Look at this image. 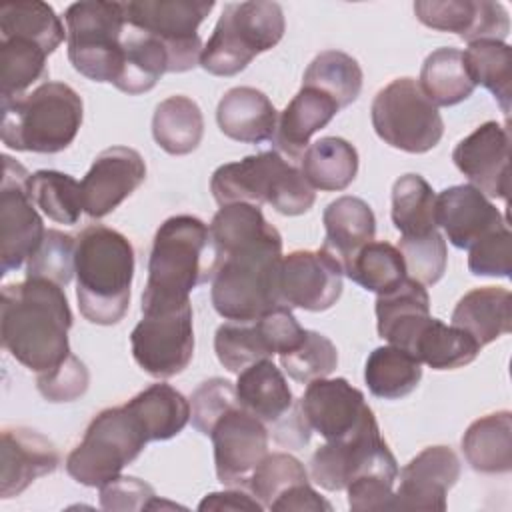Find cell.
Instances as JSON below:
<instances>
[{"mask_svg":"<svg viewBox=\"0 0 512 512\" xmlns=\"http://www.w3.org/2000/svg\"><path fill=\"white\" fill-rule=\"evenodd\" d=\"M268 510H276V512H302V510H310V512H332V504L328 500H324L312 486L310 482H302V484H294L290 486L284 494H280Z\"/></svg>","mask_w":512,"mask_h":512,"instance_id":"obj_55","label":"cell"},{"mask_svg":"<svg viewBox=\"0 0 512 512\" xmlns=\"http://www.w3.org/2000/svg\"><path fill=\"white\" fill-rule=\"evenodd\" d=\"M210 190L220 206L248 202L270 204L284 216H298L312 208L316 194L302 172L276 150L246 156L214 170Z\"/></svg>","mask_w":512,"mask_h":512,"instance_id":"obj_6","label":"cell"},{"mask_svg":"<svg viewBox=\"0 0 512 512\" xmlns=\"http://www.w3.org/2000/svg\"><path fill=\"white\" fill-rule=\"evenodd\" d=\"M214 252L210 298L226 320L250 322L282 306L278 272L282 236L260 206L234 202L220 206L210 226Z\"/></svg>","mask_w":512,"mask_h":512,"instance_id":"obj_1","label":"cell"},{"mask_svg":"<svg viewBox=\"0 0 512 512\" xmlns=\"http://www.w3.org/2000/svg\"><path fill=\"white\" fill-rule=\"evenodd\" d=\"M50 54L26 38H0V96L2 104L26 96L38 80L48 78L46 58Z\"/></svg>","mask_w":512,"mask_h":512,"instance_id":"obj_41","label":"cell"},{"mask_svg":"<svg viewBox=\"0 0 512 512\" xmlns=\"http://www.w3.org/2000/svg\"><path fill=\"white\" fill-rule=\"evenodd\" d=\"M136 364L154 378L184 372L194 356V322L190 302L170 310L144 312L130 334Z\"/></svg>","mask_w":512,"mask_h":512,"instance_id":"obj_13","label":"cell"},{"mask_svg":"<svg viewBox=\"0 0 512 512\" xmlns=\"http://www.w3.org/2000/svg\"><path fill=\"white\" fill-rule=\"evenodd\" d=\"M234 388L238 404L272 428L298 408L282 370L270 358L244 368Z\"/></svg>","mask_w":512,"mask_h":512,"instance_id":"obj_28","label":"cell"},{"mask_svg":"<svg viewBox=\"0 0 512 512\" xmlns=\"http://www.w3.org/2000/svg\"><path fill=\"white\" fill-rule=\"evenodd\" d=\"M152 136L156 144L172 156L194 152L204 136L200 106L182 94L162 100L152 116Z\"/></svg>","mask_w":512,"mask_h":512,"instance_id":"obj_36","label":"cell"},{"mask_svg":"<svg viewBox=\"0 0 512 512\" xmlns=\"http://www.w3.org/2000/svg\"><path fill=\"white\" fill-rule=\"evenodd\" d=\"M300 172L314 190H346L358 174L356 148L338 136H324L310 144L300 158Z\"/></svg>","mask_w":512,"mask_h":512,"instance_id":"obj_34","label":"cell"},{"mask_svg":"<svg viewBox=\"0 0 512 512\" xmlns=\"http://www.w3.org/2000/svg\"><path fill=\"white\" fill-rule=\"evenodd\" d=\"M140 424L124 406L104 408L88 424L84 438L66 458V472L82 486L100 488L120 476L146 446Z\"/></svg>","mask_w":512,"mask_h":512,"instance_id":"obj_9","label":"cell"},{"mask_svg":"<svg viewBox=\"0 0 512 512\" xmlns=\"http://www.w3.org/2000/svg\"><path fill=\"white\" fill-rule=\"evenodd\" d=\"M216 476L224 486H246L268 454V430L260 418L240 404L228 408L212 426Z\"/></svg>","mask_w":512,"mask_h":512,"instance_id":"obj_15","label":"cell"},{"mask_svg":"<svg viewBox=\"0 0 512 512\" xmlns=\"http://www.w3.org/2000/svg\"><path fill=\"white\" fill-rule=\"evenodd\" d=\"M84 106L64 82H44L30 94L2 104V142L20 152L56 154L66 150L80 126Z\"/></svg>","mask_w":512,"mask_h":512,"instance_id":"obj_5","label":"cell"},{"mask_svg":"<svg viewBox=\"0 0 512 512\" xmlns=\"http://www.w3.org/2000/svg\"><path fill=\"white\" fill-rule=\"evenodd\" d=\"M416 18L440 32H454L462 40H500L510 32V18L500 2L490 0H418Z\"/></svg>","mask_w":512,"mask_h":512,"instance_id":"obj_22","label":"cell"},{"mask_svg":"<svg viewBox=\"0 0 512 512\" xmlns=\"http://www.w3.org/2000/svg\"><path fill=\"white\" fill-rule=\"evenodd\" d=\"M322 222L326 238L320 248L334 256L342 270L376 236L374 212L356 196H340L330 202L322 214Z\"/></svg>","mask_w":512,"mask_h":512,"instance_id":"obj_29","label":"cell"},{"mask_svg":"<svg viewBox=\"0 0 512 512\" xmlns=\"http://www.w3.org/2000/svg\"><path fill=\"white\" fill-rule=\"evenodd\" d=\"M90 374L86 364L76 358L72 352L52 370L38 374L36 386L38 392L48 402H72L88 390Z\"/></svg>","mask_w":512,"mask_h":512,"instance_id":"obj_52","label":"cell"},{"mask_svg":"<svg viewBox=\"0 0 512 512\" xmlns=\"http://www.w3.org/2000/svg\"><path fill=\"white\" fill-rule=\"evenodd\" d=\"M456 168L490 198L510 192V130L508 124L488 120L460 140L452 152Z\"/></svg>","mask_w":512,"mask_h":512,"instance_id":"obj_19","label":"cell"},{"mask_svg":"<svg viewBox=\"0 0 512 512\" xmlns=\"http://www.w3.org/2000/svg\"><path fill=\"white\" fill-rule=\"evenodd\" d=\"M72 312L62 286L26 278L6 284L0 298L2 346L28 370L42 374L68 354Z\"/></svg>","mask_w":512,"mask_h":512,"instance_id":"obj_2","label":"cell"},{"mask_svg":"<svg viewBox=\"0 0 512 512\" xmlns=\"http://www.w3.org/2000/svg\"><path fill=\"white\" fill-rule=\"evenodd\" d=\"M392 224L402 238H416L434 232L436 194L420 174H404L392 186Z\"/></svg>","mask_w":512,"mask_h":512,"instance_id":"obj_40","label":"cell"},{"mask_svg":"<svg viewBox=\"0 0 512 512\" xmlns=\"http://www.w3.org/2000/svg\"><path fill=\"white\" fill-rule=\"evenodd\" d=\"M392 510H446V494L460 478V460L448 446H428L400 472Z\"/></svg>","mask_w":512,"mask_h":512,"instance_id":"obj_21","label":"cell"},{"mask_svg":"<svg viewBox=\"0 0 512 512\" xmlns=\"http://www.w3.org/2000/svg\"><path fill=\"white\" fill-rule=\"evenodd\" d=\"M74 254L76 240L70 234L50 228L26 262V278H42L58 286H66L76 272Z\"/></svg>","mask_w":512,"mask_h":512,"instance_id":"obj_48","label":"cell"},{"mask_svg":"<svg viewBox=\"0 0 512 512\" xmlns=\"http://www.w3.org/2000/svg\"><path fill=\"white\" fill-rule=\"evenodd\" d=\"M156 498L154 488L134 476H118L100 486V506L104 510H152Z\"/></svg>","mask_w":512,"mask_h":512,"instance_id":"obj_54","label":"cell"},{"mask_svg":"<svg viewBox=\"0 0 512 512\" xmlns=\"http://www.w3.org/2000/svg\"><path fill=\"white\" fill-rule=\"evenodd\" d=\"M408 352L432 370H454L474 362L480 346L462 328L448 326L430 316L416 334Z\"/></svg>","mask_w":512,"mask_h":512,"instance_id":"obj_35","label":"cell"},{"mask_svg":"<svg viewBox=\"0 0 512 512\" xmlns=\"http://www.w3.org/2000/svg\"><path fill=\"white\" fill-rule=\"evenodd\" d=\"M124 408L140 424L146 440H168L190 420V402L170 384H152L138 392Z\"/></svg>","mask_w":512,"mask_h":512,"instance_id":"obj_33","label":"cell"},{"mask_svg":"<svg viewBox=\"0 0 512 512\" xmlns=\"http://www.w3.org/2000/svg\"><path fill=\"white\" fill-rule=\"evenodd\" d=\"M342 266L326 250H294L282 256L278 294L286 308L322 312L342 294Z\"/></svg>","mask_w":512,"mask_h":512,"instance_id":"obj_17","label":"cell"},{"mask_svg":"<svg viewBox=\"0 0 512 512\" xmlns=\"http://www.w3.org/2000/svg\"><path fill=\"white\" fill-rule=\"evenodd\" d=\"M216 122L224 136L236 142L260 144L274 138L278 112L264 92L252 86H236L220 98Z\"/></svg>","mask_w":512,"mask_h":512,"instance_id":"obj_26","label":"cell"},{"mask_svg":"<svg viewBox=\"0 0 512 512\" xmlns=\"http://www.w3.org/2000/svg\"><path fill=\"white\" fill-rule=\"evenodd\" d=\"M430 318V298L426 288L406 276L398 286L376 298L378 336L392 346L410 350L416 334Z\"/></svg>","mask_w":512,"mask_h":512,"instance_id":"obj_25","label":"cell"},{"mask_svg":"<svg viewBox=\"0 0 512 512\" xmlns=\"http://www.w3.org/2000/svg\"><path fill=\"white\" fill-rule=\"evenodd\" d=\"M208 226L190 214L164 220L152 242L142 314L190 302V292L212 278L214 252Z\"/></svg>","mask_w":512,"mask_h":512,"instance_id":"obj_3","label":"cell"},{"mask_svg":"<svg viewBox=\"0 0 512 512\" xmlns=\"http://www.w3.org/2000/svg\"><path fill=\"white\" fill-rule=\"evenodd\" d=\"M166 72H170L166 46L156 36L126 24L122 36V66L114 86L130 96L144 94L152 90Z\"/></svg>","mask_w":512,"mask_h":512,"instance_id":"obj_32","label":"cell"},{"mask_svg":"<svg viewBox=\"0 0 512 512\" xmlns=\"http://www.w3.org/2000/svg\"><path fill=\"white\" fill-rule=\"evenodd\" d=\"M452 326L468 332L478 346H486L512 330V294L502 286L474 288L464 294L454 312Z\"/></svg>","mask_w":512,"mask_h":512,"instance_id":"obj_30","label":"cell"},{"mask_svg":"<svg viewBox=\"0 0 512 512\" xmlns=\"http://www.w3.org/2000/svg\"><path fill=\"white\" fill-rule=\"evenodd\" d=\"M280 364L292 380L308 384L316 378H326L336 370L338 350L324 334L306 330L296 348L280 354Z\"/></svg>","mask_w":512,"mask_h":512,"instance_id":"obj_46","label":"cell"},{"mask_svg":"<svg viewBox=\"0 0 512 512\" xmlns=\"http://www.w3.org/2000/svg\"><path fill=\"white\" fill-rule=\"evenodd\" d=\"M420 90L438 106H456L472 96V82L464 56L456 48H438L430 52L420 70Z\"/></svg>","mask_w":512,"mask_h":512,"instance_id":"obj_37","label":"cell"},{"mask_svg":"<svg viewBox=\"0 0 512 512\" xmlns=\"http://www.w3.org/2000/svg\"><path fill=\"white\" fill-rule=\"evenodd\" d=\"M64 22L68 58L74 70L94 82L114 84L122 66L124 2H74L66 8Z\"/></svg>","mask_w":512,"mask_h":512,"instance_id":"obj_8","label":"cell"},{"mask_svg":"<svg viewBox=\"0 0 512 512\" xmlns=\"http://www.w3.org/2000/svg\"><path fill=\"white\" fill-rule=\"evenodd\" d=\"M344 274L368 292H388L408 274L406 264L396 246L390 242H368L346 266Z\"/></svg>","mask_w":512,"mask_h":512,"instance_id":"obj_45","label":"cell"},{"mask_svg":"<svg viewBox=\"0 0 512 512\" xmlns=\"http://www.w3.org/2000/svg\"><path fill=\"white\" fill-rule=\"evenodd\" d=\"M462 56L472 82L490 90L508 116L512 106V48L500 40H476L468 44Z\"/></svg>","mask_w":512,"mask_h":512,"instance_id":"obj_42","label":"cell"},{"mask_svg":"<svg viewBox=\"0 0 512 512\" xmlns=\"http://www.w3.org/2000/svg\"><path fill=\"white\" fill-rule=\"evenodd\" d=\"M0 184V274L18 270L44 240L46 228L28 194V170L10 156H2Z\"/></svg>","mask_w":512,"mask_h":512,"instance_id":"obj_14","label":"cell"},{"mask_svg":"<svg viewBox=\"0 0 512 512\" xmlns=\"http://www.w3.org/2000/svg\"><path fill=\"white\" fill-rule=\"evenodd\" d=\"M26 38L52 54L66 38L54 8L42 0H20L0 8V38Z\"/></svg>","mask_w":512,"mask_h":512,"instance_id":"obj_39","label":"cell"},{"mask_svg":"<svg viewBox=\"0 0 512 512\" xmlns=\"http://www.w3.org/2000/svg\"><path fill=\"white\" fill-rule=\"evenodd\" d=\"M370 116L380 140L410 154L432 150L444 134L438 108L408 76L392 80L374 96Z\"/></svg>","mask_w":512,"mask_h":512,"instance_id":"obj_10","label":"cell"},{"mask_svg":"<svg viewBox=\"0 0 512 512\" xmlns=\"http://www.w3.org/2000/svg\"><path fill=\"white\" fill-rule=\"evenodd\" d=\"M302 482H308V472L304 464L292 454L274 452L262 458L246 486L264 508H270V504L280 494H284L290 486Z\"/></svg>","mask_w":512,"mask_h":512,"instance_id":"obj_47","label":"cell"},{"mask_svg":"<svg viewBox=\"0 0 512 512\" xmlns=\"http://www.w3.org/2000/svg\"><path fill=\"white\" fill-rule=\"evenodd\" d=\"M338 110V104L330 96L316 88L302 86L278 118L272 138L278 154L282 152L288 160H300L310 146V138L330 124Z\"/></svg>","mask_w":512,"mask_h":512,"instance_id":"obj_27","label":"cell"},{"mask_svg":"<svg viewBox=\"0 0 512 512\" xmlns=\"http://www.w3.org/2000/svg\"><path fill=\"white\" fill-rule=\"evenodd\" d=\"M400 470H368L346 484L348 506L354 512L392 510L394 482Z\"/></svg>","mask_w":512,"mask_h":512,"instance_id":"obj_51","label":"cell"},{"mask_svg":"<svg viewBox=\"0 0 512 512\" xmlns=\"http://www.w3.org/2000/svg\"><path fill=\"white\" fill-rule=\"evenodd\" d=\"M302 86L316 88L330 96L338 108H346L360 96L362 68L346 52L324 50L308 64Z\"/></svg>","mask_w":512,"mask_h":512,"instance_id":"obj_43","label":"cell"},{"mask_svg":"<svg viewBox=\"0 0 512 512\" xmlns=\"http://www.w3.org/2000/svg\"><path fill=\"white\" fill-rule=\"evenodd\" d=\"M300 410L310 426L326 442L344 440L376 420L364 394L346 378H316L308 382Z\"/></svg>","mask_w":512,"mask_h":512,"instance_id":"obj_18","label":"cell"},{"mask_svg":"<svg viewBox=\"0 0 512 512\" xmlns=\"http://www.w3.org/2000/svg\"><path fill=\"white\" fill-rule=\"evenodd\" d=\"M212 8V0L124 2L126 24L156 36L166 46L170 56V72H186L200 64L204 46L196 30Z\"/></svg>","mask_w":512,"mask_h":512,"instance_id":"obj_11","label":"cell"},{"mask_svg":"<svg viewBox=\"0 0 512 512\" xmlns=\"http://www.w3.org/2000/svg\"><path fill=\"white\" fill-rule=\"evenodd\" d=\"M238 404L236 388L230 380L210 378L204 380L190 398L192 426L204 436L210 434L214 422L232 406Z\"/></svg>","mask_w":512,"mask_h":512,"instance_id":"obj_50","label":"cell"},{"mask_svg":"<svg viewBox=\"0 0 512 512\" xmlns=\"http://www.w3.org/2000/svg\"><path fill=\"white\" fill-rule=\"evenodd\" d=\"M74 268L80 314L92 324H118L130 306L134 278L130 240L118 230L92 224L76 238Z\"/></svg>","mask_w":512,"mask_h":512,"instance_id":"obj_4","label":"cell"},{"mask_svg":"<svg viewBox=\"0 0 512 512\" xmlns=\"http://www.w3.org/2000/svg\"><path fill=\"white\" fill-rule=\"evenodd\" d=\"M462 452L472 470L480 474H506L512 470V414L500 410L474 420L462 436Z\"/></svg>","mask_w":512,"mask_h":512,"instance_id":"obj_31","label":"cell"},{"mask_svg":"<svg viewBox=\"0 0 512 512\" xmlns=\"http://www.w3.org/2000/svg\"><path fill=\"white\" fill-rule=\"evenodd\" d=\"M28 194L36 208L58 224L72 226L84 212L80 182L58 170H38L30 174Z\"/></svg>","mask_w":512,"mask_h":512,"instance_id":"obj_44","label":"cell"},{"mask_svg":"<svg viewBox=\"0 0 512 512\" xmlns=\"http://www.w3.org/2000/svg\"><path fill=\"white\" fill-rule=\"evenodd\" d=\"M420 380L422 364L410 352L392 344L372 350L364 366V382L376 398H404Z\"/></svg>","mask_w":512,"mask_h":512,"instance_id":"obj_38","label":"cell"},{"mask_svg":"<svg viewBox=\"0 0 512 512\" xmlns=\"http://www.w3.org/2000/svg\"><path fill=\"white\" fill-rule=\"evenodd\" d=\"M284 12L276 2H230L202 48L200 66L214 76L242 72L284 36Z\"/></svg>","mask_w":512,"mask_h":512,"instance_id":"obj_7","label":"cell"},{"mask_svg":"<svg viewBox=\"0 0 512 512\" xmlns=\"http://www.w3.org/2000/svg\"><path fill=\"white\" fill-rule=\"evenodd\" d=\"M436 226H442L450 244L468 250L508 222L478 188L458 184L436 196Z\"/></svg>","mask_w":512,"mask_h":512,"instance_id":"obj_23","label":"cell"},{"mask_svg":"<svg viewBox=\"0 0 512 512\" xmlns=\"http://www.w3.org/2000/svg\"><path fill=\"white\" fill-rule=\"evenodd\" d=\"M304 334L306 328L298 324L292 310L278 306L250 322L228 320L220 324L214 336V350L228 372L240 374L258 360L296 348Z\"/></svg>","mask_w":512,"mask_h":512,"instance_id":"obj_12","label":"cell"},{"mask_svg":"<svg viewBox=\"0 0 512 512\" xmlns=\"http://www.w3.org/2000/svg\"><path fill=\"white\" fill-rule=\"evenodd\" d=\"M398 250L406 264V274L420 282L422 286L436 284L444 272L448 262L446 240L438 230L416 236V238H400Z\"/></svg>","mask_w":512,"mask_h":512,"instance_id":"obj_49","label":"cell"},{"mask_svg":"<svg viewBox=\"0 0 512 512\" xmlns=\"http://www.w3.org/2000/svg\"><path fill=\"white\" fill-rule=\"evenodd\" d=\"M468 268L474 276H502L512 272V234L504 226L468 248Z\"/></svg>","mask_w":512,"mask_h":512,"instance_id":"obj_53","label":"cell"},{"mask_svg":"<svg viewBox=\"0 0 512 512\" xmlns=\"http://www.w3.org/2000/svg\"><path fill=\"white\" fill-rule=\"evenodd\" d=\"M376 468H398L376 420L350 438L326 442L310 458L312 480L330 492L344 490L354 476Z\"/></svg>","mask_w":512,"mask_h":512,"instance_id":"obj_16","label":"cell"},{"mask_svg":"<svg viewBox=\"0 0 512 512\" xmlns=\"http://www.w3.org/2000/svg\"><path fill=\"white\" fill-rule=\"evenodd\" d=\"M198 510H264V506L240 488H230L222 492H210L198 504Z\"/></svg>","mask_w":512,"mask_h":512,"instance_id":"obj_56","label":"cell"},{"mask_svg":"<svg viewBox=\"0 0 512 512\" xmlns=\"http://www.w3.org/2000/svg\"><path fill=\"white\" fill-rule=\"evenodd\" d=\"M60 464V454L44 434L12 426L2 430L0 446V498L22 494L36 478L52 474Z\"/></svg>","mask_w":512,"mask_h":512,"instance_id":"obj_24","label":"cell"},{"mask_svg":"<svg viewBox=\"0 0 512 512\" xmlns=\"http://www.w3.org/2000/svg\"><path fill=\"white\" fill-rule=\"evenodd\" d=\"M146 180L140 152L128 146L102 150L82 178V206L90 218H104Z\"/></svg>","mask_w":512,"mask_h":512,"instance_id":"obj_20","label":"cell"}]
</instances>
